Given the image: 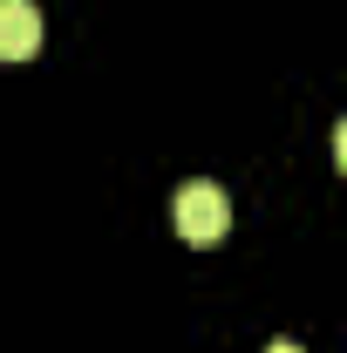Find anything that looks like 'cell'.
<instances>
[{"instance_id": "2", "label": "cell", "mask_w": 347, "mask_h": 353, "mask_svg": "<svg viewBox=\"0 0 347 353\" xmlns=\"http://www.w3.org/2000/svg\"><path fill=\"white\" fill-rule=\"evenodd\" d=\"M41 48V7L35 0H0V61H28Z\"/></svg>"}, {"instance_id": "1", "label": "cell", "mask_w": 347, "mask_h": 353, "mask_svg": "<svg viewBox=\"0 0 347 353\" xmlns=\"http://www.w3.org/2000/svg\"><path fill=\"white\" fill-rule=\"evenodd\" d=\"M171 224L184 245H218L225 231H232V197L218 190V183H184L171 197Z\"/></svg>"}, {"instance_id": "3", "label": "cell", "mask_w": 347, "mask_h": 353, "mask_svg": "<svg viewBox=\"0 0 347 353\" xmlns=\"http://www.w3.org/2000/svg\"><path fill=\"white\" fill-rule=\"evenodd\" d=\"M265 353H300V347H293V340H272V347H265Z\"/></svg>"}]
</instances>
